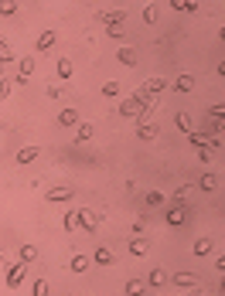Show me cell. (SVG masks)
<instances>
[{"mask_svg":"<svg viewBox=\"0 0 225 296\" xmlns=\"http://www.w3.org/2000/svg\"><path fill=\"white\" fill-rule=\"evenodd\" d=\"M171 7H174V11H194L198 4H194V0H171Z\"/></svg>","mask_w":225,"mask_h":296,"instance_id":"31","label":"cell"},{"mask_svg":"<svg viewBox=\"0 0 225 296\" xmlns=\"http://www.w3.org/2000/svg\"><path fill=\"white\" fill-rule=\"evenodd\" d=\"M144 89L150 92V95H160V92L167 89V82H164V79H147V82H144Z\"/></svg>","mask_w":225,"mask_h":296,"instance_id":"20","label":"cell"},{"mask_svg":"<svg viewBox=\"0 0 225 296\" xmlns=\"http://www.w3.org/2000/svg\"><path fill=\"white\" fill-rule=\"evenodd\" d=\"M51 45H55V31H41L38 41H34V51H48Z\"/></svg>","mask_w":225,"mask_h":296,"instance_id":"10","label":"cell"},{"mask_svg":"<svg viewBox=\"0 0 225 296\" xmlns=\"http://www.w3.org/2000/svg\"><path fill=\"white\" fill-rule=\"evenodd\" d=\"M140 289H144V279H126V286H123V293H140Z\"/></svg>","mask_w":225,"mask_h":296,"instance_id":"30","label":"cell"},{"mask_svg":"<svg viewBox=\"0 0 225 296\" xmlns=\"http://www.w3.org/2000/svg\"><path fill=\"white\" fill-rule=\"evenodd\" d=\"M102 221L99 211H89V208H72L65 218H62V228L65 232H75V228H86V232H96Z\"/></svg>","mask_w":225,"mask_h":296,"instance_id":"1","label":"cell"},{"mask_svg":"<svg viewBox=\"0 0 225 296\" xmlns=\"http://www.w3.org/2000/svg\"><path fill=\"white\" fill-rule=\"evenodd\" d=\"M31 72H34V58H17V79H14V85H21V82L31 79Z\"/></svg>","mask_w":225,"mask_h":296,"instance_id":"4","label":"cell"},{"mask_svg":"<svg viewBox=\"0 0 225 296\" xmlns=\"http://www.w3.org/2000/svg\"><path fill=\"white\" fill-rule=\"evenodd\" d=\"M45 198L51 201V205H65V201H72V198H75V191H72V187H51Z\"/></svg>","mask_w":225,"mask_h":296,"instance_id":"5","label":"cell"},{"mask_svg":"<svg viewBox=\"0 0 225 296\" xmlns=\"http://www.w3.org/2000/svg\"><path fill=\"white\" fill-rule=\"evenodd\" d=\"M38 153H41V147H24V150H17V167H27V163H34L38 160Z\"/></svg>","mask_w":225,"mask_h":296,"instance_id":"6","label":"cell"},{"mask_svg":"<svg viewBox=\"0 0 225 296\" xmlns=\"http://www.w3.org/2000/svg\"><path fill=\"white\" fill-rule=\"evenodd\" d=\"M102 95H106V99H116V95H120V82H106V85H102Z\"/></svg>","mask_w":225,"mask_h":296,"instance_id":"28","label":"cell"},{"mask_svg":"<svg viewBox=\"0 0 225 296\" xmlns=\"http://www.w3.org/2000/svg\"><path fill=\"white\" fill-rule=\"evenodd\" d=\"M164 283H167V273H164V269H150V276H147L144 286H150V289H160Z\"/></svg>","mask_w":225,"mask_h":296,"instance_id":"8","label":"cell"},{"mask_svg":"<svg viewBox=\"0 0 225 296\" xmlns=\"http://www.w3.org/2000/svg\"><path fill=\"white\" fill-rule=\"evenodd\" d=\"M99 21L102 24H123L126 21V11H106V14H99Z\"/></svg>","mask_w":225,"mask_h":296,"instance_id":"18","label":"cell"},{"mask_svg":"<svg viewBox=\"0 0 225 296\" xmlns=\"http://www.w3.org/2000/svg\"><path fill=\"white\" fill-rule=\"evenodd\" d=\"M58 126H79V109H62L58 113Z\"/></svg>","mask_w":225,"mask_h":296,"instance_id":"11","label":"cell"},{"mask_svg":"<svg viewBox=\"0 0 225 296\" xmlns=\"http://www.w3.org/2000/svg\"><path fill=\"white\" fill-rule=\"evenodd\" d=\"M130 255H133V259H144L147 255V242L140 239V235H133V242H130Z\"/></svg>","mask_w":225,"mask_h":296,"instance_id":"15","label":"cell"},{"mask_svg":"<svg viewBox=\"0 0 225 296\" xmlns=\"http://www.w3.org/2000/svg\"><path fill=\"white\" fill-rule=\"evenodd\" d=\"M171 89H174V92H184V95H188V92L194 89V79H191V75H178V79H174V85H171Z\"/></svg>","mask_w":225,"mask_h":296,"instance_id":"13","label":"cell"},{"mask_svg":"<svg viewBox=\"0 0 225 296\" xmlns=\"http://www.w3.org/2000/svg\"><path fill=\"white\" fill-rule=\"evenodd\" d=\"M92 137H96V126H92V123H79V137H75V140L86 143V140H92Z\"/></svg>","mask_w":225,"mask_h":296,"instance_id":"22","label":"cell"},{"mask_svg":"<svg viewBox=\"0 0 225 296\" xmlns=\"http://www.w3.org/2000/svg\"><path fill=\"white\" fill-rule=\"evenodd\" d=\"M212 249H215L212 239H198V242H194V255H208Z\"/></svg>","mask_w":225,"mask_h":296,"instance_id":"24","label":"cell"},{"mask_svg":"<svg viewBox=\"0 0 225 296\" xmlns=\"http://www.w3.org/2000/svg\"><path fill=\"white\" fill-rule=\"evenodd\" d=\"M106 35H109V38H123V24H106Z\"/></svg>","mask_w":225,"mask_h":296,"instance_id":"34","label":"cell"},{"mask_svg":"<svg viewBox=\"0 0 225 296\" xmlns=\"http://www.w3.org/2000/svg\"><path fill=\"white\" fill-rule=\"evenodd\" d=\"M174 123H178V129L184 133V137L191 133V123H188V116H184V113H178V116H174Z\"/></svg>","mask_w":225,"mask_h":296,"instance_id":"29","label":"cell"},{"mask_svg":"<svg viewBox=\"0 0 225 296\" xmlns=\"http://www.w3.org/2000/svg\"><path fill=\"white\" fill-rule=\"evenodd\" d=\"M154 137H160V126L157 123H144L140 129H136V140H154Z\"/></svg>","mask_w":225,"mask_h":296,"instance_id":"12","label":"cell"},{"mask_svg":"<svg viewBox=\"0 0 225 296\" xmlns=\"http://www.w3.org/2000/svg\"><path fill=\"white\" fill-rule=\"evenodd\" d=\"M92 259L99 262V266H112V262H116V255H112V249H106V245H102V249H96V255H92Z\"/></svg>","mask_w":225,"mask_h":296,"instance_id":"17","label":"cell"},{"mask_svg":"<svg viewBox=\"0 0 225 296\" xmlns=\"http://www.w3.org/2000/svg\"><path fill=\"white\" fill-rule=\"evenodd\" d=\"M167 279H174V286H181V289H194V286H198V276L194 273H174V276H167Z\"/></svg>","mask_w":225,"mask_h":296,"instance_id":"7","label":"cell"},{"mask_svg":"<svg viewBox=\"0 0 225 296\" xmlns=\"http://www.w3.org/2000/svg\"><path fill=\"white\" fill-rule=\"evenodd\" d=\"M68 269H72V273H86V269H89V255H82V252H75V255L68 259Z\"/></svg>","mask_w":225,"mask_h":296,"instance_id":"9","label":"cell"},{"mask_svg":"<svg viewBox=\"0 0 225 296\" xmlns=\"http://www.w3.org/2000/svg\"><path fill=\"white\" fill-rule=\"evenodd\" d=\"M147 205H154V208L164 205V194H160V191H147Z\"/></svg>","mask_w":225,"mask_h":296,"instance_id":"33","label":"cell"},{"mask_svg":"<svg viewBox=\"0 0 225 296\" xmlns=\"http://www.w3.org/2000/svg\"><path fill=\"white\" fill-rule=\"evenodd\" d=\"M17 14V0H0V17H14Z\"/></svg>","mask_w":225,"mask_h":296,"instance_id":"25","label":"cell"},{"mask_svg":"<svg viewBox=\"0 0 225 296\" xmlns=\"http://www.w3.org/2000/svg\"><path fill=\"white\" fill-rule=\"evenodd\" d=\"M157 17H160L157 4H147V7H144V24H157Z\"/></svg>","mask_w":225,"mask_h":296,"instance_id":"23","label":"cell"},{"mask_svg":"<svg viewBox=\"0 0 225 296\" xmlns=\"http://www.w3.org/2000/svg\"><path fill=\"white\" fill-rule=\"evenodd\" d=\"M198 187H202V191H215V187H218V177H215L212 171H208V174H202V181H198Z\"/></svg>","mask_w":225,"mask_h":296,"instance_id":"21","label":"cell"},{"mask_svg":"<svg viewBox=\"0 0 225 296\" xmlns=\"http://www.w3.org/2000/svg\"><path fill=\"white\" fill-rule=\"evenodd\" d=\"M144 228H147V221H144V218H136V221H133V235H144Z\"/></svg>","mask_w":225,"mask_h":296,"instance_id":"36","label":"cell"},{"mask_svg":"<svg viewBox=\"0 0 225 296\" xmlns=\"http://www.w3.org/2000/svg\"><path fill=\"white\" fill-rule=\"evenodd\" d=\"M17 259H21V262H34V259H38V249H34V245H24V249L17 252Z\"/></svg>","mask_w":225,"mask_h":296,"instance_id":"26","label":"cell"},{"mask_svg":"<svg viewBox=\"0 0 225 296\" xmlns=\"http://www.w3.org/2000/svg\"><path fill=\"white\" fill-rule=\"evenodd\" d=\"M0 51H11V48H7V38H0Z\"/></svg>","mask_w":225,"mask_h":296,"instance_id":"37","label":"cell"},{"mask_svg":"<svg viewBox=\"0 0 225 296\" xmlns=\"http://www.w3.org/2000/svg\"><path fill=\"white\" fill-rule=\"evenodd\" d=\"M164 218H167L171 228H178V225H184V221L191 218V208H188V201H184V198H174V205L164 211Z\"/></svg>","mask_w":225,"mask_h":296,"instance_id":"2","label":"cell"},{"mask_svg":"<svg viewBox=\"0 0 225 296\" xmlns=\"http://www.w3.org/2000/svg\"><path fill=\"white\" fill-rule=\"evenodd\" d=\"M55 65H58V79H62V82H65V79H72V72H75V65H72V58H58Z\"/></svg>","mask_w":225,"mask_h":296,"instance_id":"14","label":"cell"},{"mask_svg":"<svg viewBox=\"0 0 225 296\" xmlns=\"http://www.w3.org/2000/svg\"><path fill=\"white\" fill-rule=\"evenodd\" d=\"M48 289H51V286H48V279H34V286H31L34 296H48Z\"/></svg>","mask_w":225,"mask_h":296,"instance_id":"27","label":"cell"},{"mask_svg":"<svg viewBox=\"0 0 225 296\" xmlns=\"http://www.w3.org/2000/svg\"><path fill=\"white\" fill-rule=\"evenodd\" d=\"M62 92H65V89H62V85H55V82H51V85H48V99H58Z\"/></svg>","mask_w":225,"mask_h":296,"instance_id":"35","label":"cell"},{"mask_svg":"<svg viewBox=\"0 0 225 296\" xmlns=\"http://www.w3.org/2000/svg\"><path fill=\"white\" fill-rule=\"evenodd\" d=\"M4 262H7V255H4V252H0V266H4Z\"/></svg>","mask_w":225,"mask_h":296,"instance_id":"38","label":"cell"},{"mask_svg":"<svg viewBox=\"0 0 225 296\" xmlns=\"http://www.w3.org/2000/svg\"><path fill=\"white\" fill-rule=\"evenodd\" d=\"M120 116H140V109H136V99H133V95H126L123 103H120Z\"/></svg>","mask_w":225,"mask_h":296,"instance_id":"16","label":"cell"},{"mask_svg":"<svg viewBox=\"0 0 225 296\" xmlns=\"http://www.w3.org/2000/svg\"><path fill=\"white\" fill-rule=\"evenodd\" d=\"M11 89H14V79H0V103L11 95Z\"/></svg>","mask_w":225,"mask_h":296,"instance_id":"32","label":"cell"},{"mask_svg":"<svg viewBox=\"0 0 225 296\" xmlns=\"http://www.w3.org/2000/svg\"><path fill=\"white\" fill-rule=\"evenodd\" d=\"M116 58H120V65H126V69H130V65H136V51H133V48H120V51H116Z\"/></svg>","mask_w":225,"mask_h":296,"instance_id":"19","label":"cell"},{"mask_svg":"<svg viewBox=\"0 0 225 296\" xmlns=\"http://www.w3.org/2000/svg\"><path fill=\"white\" fill-rule=\"evenodd\" d=\"M24 269H27V262H21V259L7 269V286H11V289H17V286L24 283Z\"/></svg>","mask_w":225,"mask_h":296,"instance_id":"3","label":"cell"}]
</instances>
